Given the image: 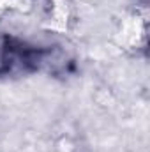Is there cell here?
Returning a JSON list of instances; mask_svg holds the SVG:
<instances>
[{
	"label": "cell",
	"mask_w": 150,
	"mask_h": 152,
	"mask_svg": "<svg viewBox=\"0 0 150 152\" xmlns=\"http://www.w3.org/2000/svg\"><path fill=\"white\" fill-rule=\"evenodd\" d=\"M50 50L28 46L27 42L7 39L2 46V58H0V73H32L41 69L46 64V57Z\"/></svg>",
	"instance_id": "obj_1"
}]
</instances>
